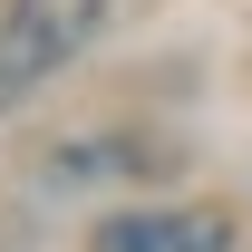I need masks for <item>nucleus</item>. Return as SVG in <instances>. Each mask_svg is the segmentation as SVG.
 <instances>
[{
	"label": "nucleus",
	"mask_w": 252,
	"mask_h": 252,
	"mask_svg": "<svg viewBox=\"0 0 252 252\" xmlns=\"http://www.w3.org/2000/svg\"><path fill=\"white\" fill-rule=\"evenodd\" d=\"M88 252H233V214L204 204H146V214H107Z\"/></svg>",
	"instance_id": "nucleus-2"
},
{
	"label": "nucleus",
	"mask_w": 252,
	"mask_h": 252,
	"mask_svg": "<svg viewBox=\"0 0 252 252\" xmlns=\"http://www.w3.org/2000/svg\"><path fill=\"white\" fill-rule=\"evenodd\" d=\"M107 0H10L0 10V117L20 107L30 88H49L78 49L97 39Z\"/></svg>",
	"instance_id": "nucleus-1"
}]
</instances>
